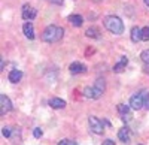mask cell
Here are the masks:
<instances>
[{
  "instance_id": "25",
  "label": "cell",
  "mask_w": 149,
  "mask_h": 145,
  "mask_svg": "<svg viewBox=\"0 0 149 145\" xmlns=\"http://www.w3.org/2000/svg\"><path fill=\"white\" fill-rule=\"evenodd\" d=\"M48 2H51V3H55V5H61V3H63V0H48Z\"/></svg>"
},
{
  "instance_id": "22",
  "label": "cell",
  "mask_w": 149,
  "mask_h": 145,
  "mask_svg": "<svg viewBox=\"0 0 149 145\" xmlns=\"http://www.w3.org/2000/svg\"><path fill=\"white\" fill-rule=\"evenodd\" d=\"M2 133H3L5 138H10V136H12V132H10L9 127H3V129H2Z\"/></svg>"
},
{
  "instance_id": "11",
  "label": "cell",
  "mask_w": 149,
  "mask_h": 145,
  "mask_svg": "<svg viewBox=\"0 0 149 145\" xmlns=\"http://www.w3.org/2000/svg\"><path fill=\"white\" fill-rule=\"evenodd\" d=\"M127 64H128V58H127L125 55H122L121 60H119V63H116V64L113 66V72H116V74H121V72L125 69Z\"/></svg>"
},
{
  "instance_id": "19",
  "label": "cell",
  "mask_w": 149,
  "mask_h": 145,
  "mask_svg": "<svg viewBox=\"0 0 149 145\" xmlns=\"http://www.w3.org/2000/svg\"><path fill=\"white\" fill-rule=\"evenodd\" d=\"M140 58H142V62H143L145 64H149V50H145V51H142V54H140Z\"/></svg>"
},
{
  "instance_id": "18",
  "label": "cell",
  "mask_w": 149,
  "mask_h": 145,
  "mask_svg": "<svg viewBox=\"0 0 149 145\" xmlns=\"http://www.w3.org/2000/svg\"><path fill=\"white\" fill-rule=\"evenodd\" d=\"M84 96H85V97H90V99H95L94 88H93V87H86V88L84 90Z\"/></svg>"
},
{
  "instance_id": "2",
  "label": "cell",
  "mask_w": 149,
  "mask_h": 145,
  "mask_svg": "<svg viewBox=\"0 0 149 145\" xmlns=\"http://www.w3.org/2000/svg\"><path fill=\"white\" fill-rule=\"evenodd\" d=\"M103 24H104V27L113 34H122V32H124V24H122L121 18L116 17V15H107L103 20Z\"/></svg>"
},
{
  "instance_id": "6",
  "label": "cell",
  "mask_w": 149,
  "mask_h": 145,
  "mask_svg": "<svg viewBox=\"0 0 149 145\" xmlns=\"http://www.w3.org/2000/svg\"><path fill=\"white\" fill-rule=\"evenodd\" d=\"M36 15H37V11L34 8H31L30 5H24L22 6V18L26 21H31Z\"/></svg>"
},
{
  "instance_id": "15",
  "label": "cell",
  "mask_w": 149,
  "mask_h": 145,
  "mask_svg": "<svg viewBox=\"0 0 149 145\" xmlns=\"http://www.w3.org/2000/svg\"><path fill=\"white\" fill-rule=\"evenodd\" d=\"M118 138H119L124 144H128V142H130V130H128L127 127L119 129V132H118Z\"/></svg>"
},
{
  "instance_id": "8",
  "label": "cell",
  "mask_w": 149,
  "mask_h": 145,
  "mask_svg": "<svg viewBox=\"0 0 149 145\" xmlns=\"http://www.w3.org/2000/svg\"><path fill=\"white\" fill-rule=\"evenodd\" d=\"M130 108L131 106H127V105H118V112L121 114L122 120L124 121H130L131 120V111H130Z\"/></svg>"
},
{
  "instance_id": "26",
  "label": "cell",
  "mask_w": 149,
  "mask_h": 145,
  "mask_svg": "<svg viewBox=\"0 0 149 145\" xmlns=\"http://www.w3.org/2000/svg\"><path fill=\"white\" fill-rule=\"evenodd\" d=\"M103 144H104V145H113L115 142H113V141H112V139H106V141H104Z\"/></svg>"
},
{
  "instance_id": "27",
  "label": "cell",
  "mask_w": 149,
  "mask_h": 145,
  "mask_svg": "<svg viewBox=\"0 0 149 145\" xmlns=\"http://www.w3.org/2000/svg\"><path fill=\"white\" fill-rule=\"evenodd\" d=\"M143 70H145V74H149V66H145Z\"/></svg>"
},
{
  "instance_id": "28",
  "label": "cell",
  "mask_w": 149,
  "mask_h": 145,
  "mask_svg": "<svg viewBox=\"0 0 149 145\" xmlns=\"http://www.w3.org/2000/svg\"><path fill=\"white\" fill-rule=\"evenodd\" d=\"M145 5H146V6L149 8V0H145Z\"/></svg>"
},
{
  "instance_id": "1",
  "label": "cell",
  "mask_w": 149,
  "mask_h": 145,
  "mask_svg": "<svg viewBox=\"0 0 149 145\" xmlns=\"http://www.w3.org/2000/svg\"><path fill=\"white\" fill-rule=\"evenodd\" d=\"M64 34V30L58 27V26H48L43 33H42V41L43 42H48V43H54V42H58Z\"/></svg>"
},
{
  "instance_id": "9",
  "label": "cell",
  "mask_w": 149,
  "mask_h": 145,
  "mask_svg": "<svg viewBox=\"0 0 149 145\" xmlns=\"http://www.w3.org/2000/svg\"><path fill=\"white\" fill-rule=\"evenodd\" d=\"M69 70H70V74H72V75H78V74H84V72H86V66H84L82 63L74 62V63L70 64Z\"/></svg>"
},
{
  "instance_id": "7",
  "label": "cell",
  "mask_w": 149,
  "mask_h": 145,
  "mask_svg": "<svg viewBox=\"0 0 149 145\" xmlns=\"http://www.w3.org/2000/svg\"><path fill=\"white\" fill-rule=\"evenodd\" d=\"M94 93H95V99H98L100 96L104 93V88H106V84H104V79L103 78H98L94 84Z\"/></svg>"
},
{
  "instance_id": "16",
  "label": "cell",
  "mask_w": 149,
  "mask_h": 145,
  "mask_svg": "<svg viewBox=\"0 0 149 145\" xmlns=\"http://www.w3.org/2000/svg\"><path fill=\"white\" fill-rule=\"evenodd\" d=\"M131 41L137 43L139 41H142V30L139 27H133L131 29Z\"/></svg>"
},
{
  "instance_id": "4",
  "label": "cell",
  "mask_w": 149,
  "mask_h": 145,
  "mask_svg": "<svg viewBox=\"0 0 149 145\" xmlns=\"http://www.w3.org/2000/svg\"><path fill=\"white\" fill-rule=\"evenodd\" d=\"M130 106L133 108V109H136V111L142 109V108L145 106V97H143V94L142 93L134 94L133 97L130 99Z\"/></svg>"
},
{
  "instance_id": "3",
  "label": "cell",
  "mask_w": 149,
  "mask_h": 145,
  "mask_svg": "<svg viewBox=\"0 0 149 145\" xmlns=\"http://www.w3.org/2000/svg\"><path fill=\"white\" fill-rule=\"evenodd\" d=\"M103 120H98L97 117H94V115H91L90 118H88V126H90V130L93 132V133H95V135H102L103 132H104V127H103Z\"/></svg>"
},
{
  "instance_id": "21",
  "label": "cell",
  "mask_w": 149,
  "mask_h": 145,
  "mask_svg": "<svg viewBox=\"0 0 149 145\" xmlns=\"http://www.w3.org/2000/svg\"><path fill=\"white\" fill-rule=\"evenodd\" d=\"M58 145H76V142L70 141V139H61V141L58 142Z\"/></svg>"
},
{
  "instance_id": "13",
  "label": "cell",
  "mask_w": 149,
  "mask_h": 145,
  "mask_svg": "<svg viewBox=\"0 0 149 145\" xmlns=\"http://www.w3.org/2000/svg\"><path fill=\"white\" fill-rule=\"evenodd\" d=\"M49 106L54 108V109H61V108L66 106V102L63 99H60V97H52L51 100H49Z\"/></svg>"
},
{
  "instance_id": "23",
  "label": "cell",
  "mask_w": 149,
  "mask_h": 145,
  "mask_svg": "<svg viewBox=\"0 0 149 145\" xmlns=\"http://www.w3.org/2000/svg\"><path fill=\"white\" fill-rule=\"evenodd\" d=\"M33 135H34V138H40V136H42V129H40V127H36V129L33 130Z\"/></svg>"
},
{
  "instance_id": "20",
  "label": "cell",
  "mask_w": 149,
  "mask_h": 145,
  "mask_svg": "<svg viewBox=\"0 0 149 145\" xmlns=\"http://www.w3.org/2000/svg\"><path fill=\"white\" fill-rule=\"evenodd\" d=\"M142 41H149V27H145L142 29Z\"/></svg>"
},
{
  "instance_id": "12",
  "label": "cell",
  "mask_w": 149,
  "mask_h": 145,
  "mask_svg": "<svg viewBox=\"0 0 149 145\" xmlns=\"http://www.w3.org/2000/svg\"><path fill=\"white\" fill-rule=\"evenodd\" d=\"M69 22L72 24L73 27H81L84 24V18L81 15H78V14H73V15L69 17Z\"/></svg>"
},
{
  "instance_id": "14",
  "label": "cell",
  "mask_w": 149,
  "mask_h": 145,
  "mask_svg": "<svg viewBox=\"0 0 149 145\" xmlns=\"http://www.w3.org/2000/svg\"><path fill=\"white\" fill-rule=\"evenodd\" d=\"M22 30H24V34H26L27 39H34V29H33L31 22H26V24H24Z\"/></svg>"
},
{
  "instance_id": "10",
  "label": "cell",
  "mask_w": 149,
  "mask_h": 145,
  "mask_svg": "<svg viewBox=\"0 0 149 145\" xmlns=\"http://www.w3.org/2000/svg\"><path fill=\"white\" fill-rule=\"evenodd\" d=\"M21 78H22V72H21V70H18V69L10 70V72H9V75H8V79H9V82H12V84L19 82V81H21Z\"/></svg>"
},
{
  "instance_id": "29",
  "label": "cell",
  "mask_w": 149,
  "mask_h": 145,
  "mask_svg": "<svg viewBox=\"0 0 149 145\" xmlns=\"http://www.w3.org/2000/svg\"><path fill=\"white\" fill-rule=\"evenodd\" d=\"M97 2H100V0H97Z\"/></svg>"
},
{
  "instance_id": "24",
  "label": "cell",
  "mask_w": 149,
  "mask_h": 145,
  "mask_svg": "<svg viewBox=\"0 0 149 145\" xmlns=\"http://www.w3.org/2000/svg\"><path fill=\"white\" fill-rule=\"evenodd\" d=\"M145 108H146V109H149V93H148V96L145 97Z\"/></svg>"
},
{
  "instance_id": "17",
  "label": "cell",
  "mask_w": 149,
  "mask_h": 145,
  "mask_svg": "<svg viewBox=\"0 0 149 145\" xmlns=\"http://www.w3.org/2000/svg\"><path fill=\"white\" fill-rule=\"evenodd\" d=\"M85 34L88 36V38H91V39H98V38H100V36H98V30H97V29H94V27L88 29Z\"/></svg>"
},
{
  "instance_id": "5",
  "label": "cell",
  "mask_w": 149,
  "mask_h": 145,
  "mask_svg": "<svg viewBox=\"0 0 149 145\" xmlns=\"http://www.w3.org/2000/svg\"><path fill=\"white\" fill-rule=\"evenodd\" d=\"M0 106H2V109H0L2 115H5L6 112H9L12 109V102L6 94H0Z\"/></svg>"
}]
</instances>
